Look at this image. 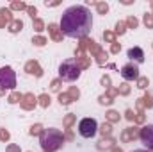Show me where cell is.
<instances>
[{
  "label": "cell",
  "mask_w": 153,
  "mask_h": 152,
  "mask_svg": "<svg viewBox=\"0 0 153 152\" xmlns=\"http://www.w3.org/2000/svg\"><path fill=\"white\" fill-rule=\"evenodd\" d=\"M59 27L64 36L82 39L93 27V14L85 5H71L62 13Z\"/></svg>",
  "instance_id": "6da1fadb"
},
{
  "label": "cell",
  "mask_w": 153,
  "mask_h": 152,
  "mask_svg": "<svg viewBox=\"0 0 153 152\" xmlns=\"http://www.w3.org/2000/svg\"><path fill=\"white\" fill-rule=\"evenodd\" d=\"M39 143L43 147V152H55L64 145V134L59 129H45L39 136Z\"/></svg>",
  "instance_id": "7a4b0ae2"
},
{
  "label": "cell",
  "mask_w": 153,
  "mask_h": 152,
  "mask_svg": "<svg viewBox=\"0 0 153 152\" xmlns=\"http://www.w3.org/2000/svg\"><path fill=\"white\" fill-rule=\"evenodd\" d=\"M80 74H82V70H80V66L76 65L75 59H68V61L61 63V66H59V79H61V81L73 82V81H76V79L80 77Z\"/></svg>",
  "instance_id": "3957f363"
},
{
  "label": "cell",
  "mask_w": 153,
  "mask_h": 152,
  "mask_svg": "<svg viewBox=\"0 0 153 152\" xmlns=\"http://www.w3.org/2000/svg\"><path fill=\"white\" fill-rule=\"evenodd\" d=\"M78 132L82 138H93L98 132V122L94 118H82L78 122Z\"/></svg>",
  "instance_id": "277c9868"
},
{
  "label": "cell",
  "mask_w": 153,
  "mask_h": 152,
  "mask_svg": "<svg viewBox=\"0 0 153 152\" xmlns=\"http://www.w3.org/2000/svg\"><path fill=\"white\" fill-rule=\"evenodd\" d=\"M16 86V74L11 66L0 68V88L2 90H14Z\"/></svg>",
  "instance_id": "5b68a950"
},
{
  "label": "cell",
  "mask_w": 153,
  "mask_h": 152,
  "mask_svg": "<svg viewBox=\"0 0 153 152\" xmlns=\"http://www.w3.org/2000/svg\"><path fill=\"white\" fill-rule=\"evenodd\" d=\"M139 138H141V141L144 143V147H146L148 150H153V123L144 125V127L141 129Z\"/></svg>",
  "instance_id": "8992f818"
},
{
  "label": "cell",
  "mask_w": 153,
  "mask_h": 152,
  "mask_svg": "<svg viewBox=\"0 0 153 152\" xmlns=\"http://www.w3.org/2000/svg\"><path fill=\"white\" fill-rule=\"evenodd\" d=\"M121 77L125 79V81H137L139 79V68H137V65H134V63H126L123 68H121Z\"/></svg>",
  "instance_id": "52a82bcc"
},
{
  "label": "cell",
  "mask_w": 153,
  "mask_h": 152,
  "mask_svg": "<svg viewBox=\"0 0 153 152\" xmlns=\"http://www.w3.org/2000/svg\"><path fill=\"white\" fill-rule=\"evenodd\" d=\"M139 132H141V129H139L137 125H134V127H126V129H123V132H121V141H123V143L135 141V140L139 138Z\"/></svg>",
  "instance_id": "ba28073f"
},
{
  "label": "cell",
  "mask_w": 153,
  "mask_h": 152,
  "mask_svg": "<svg viewBox=\"0 0 153 152\" xmlns=\"http://www.w3.org/2000/svg\"><path fill=\"white\" fill-rule=\"evenodd\" d=\"M23 111H32L38 106V97H34V93H23V100L20 102Z\"/></svg>",
  "instance_id": "9c48e42d"
},
{
  "label": "cell",
  "mask_w": 153,
  "mask_h": 152,
  "mask_svg": "<svg viewBox=\"0 0 153 152\" xmlns=\"http://www.w3.org/2000/svg\"><path fill=\"white\" fill-rule=\"evenodd\" d=\"M25 72H27L29 75H34V77L43 75V68H41V65H39L36 59H30V61L25 63Z\"/></svg>",
  "instance_id": "30bf717a"
},
{
  "label": "cell",
  "mask_w": 153,
  "mask_h": 152,
  "mask_svg": "<svg viewBox=\"0 0 153 152\" xmlns=\"http://www.w3.org/2000/svg\"><path fill=\"white\" fill-rule=\"evenodd\" d=\"M135 106H137V113H139V111H144V109H152L153 108V97L146 93L144 97H141V99L135 102Z\"/></svg>",
  "instance_id": "8fae6325"
},
{
  "label": "cell",
  "mask_w": 153,
  "mask_h": 152,
  "mask_svg": "<svg viewBox=\"0 0 153 152\" xmlns=\"http://www.w3.org/2000/svg\"><path fill=\"white\" fill-rule=\"evenodd\" d=\"M13 11L9 9V7H2L0 9V23H2V27H5V25H11L13 23Z\"/></svg>",
  "instance_id": "7c38bea8"
},
{
  "label": "cell",
  "mask_w": 153,
  "mask_h": 152,
  "mask_svg": "<svg viewBox=\"0 0 153 152\" xmlns=\"http://www.w3.org/2000/svg\"><path fill=\"white\" fill-rule=\"evenodd\" d=\"M128 57L135 63H143L144 61V52H143L141 47H132V48H128Z\"/></svg>",
  "instance_id": "4fadbf2b"
},
{
  "label": "cell",
  "mask_w": 153,
  "mask_h": 152,
  "mask_svg": "<svg viewBox=\"0 0 153 152\" xmlns=\"http://www.w3.org/2000/svg\"><path fill=\"white\" fill-rule=\"evenodd\" d=\"M48 34H50V38L53 41H62V36H64L57 23H48Z\"/></svg>",
  "instance_id": "5bb4252c"
},
{
  "label": "cell",
  "mask_w": 153,
  "mask_h": 152,
  "mask_svg": "<svg viewBox=\"0 0 153 152\" xmlns=\"http://www.w3.org/2000/svg\"><path fill=\"white\" fill-rule=\"evenodd\" d=\"M116 143V138L112 136H107V138H102L98 143H96V149L98 150H109V149H112Z\"/></svg>",
  "instance_id": "9a60e30c"
},
{
  "label": "cell",
  "mask_w": 153,
  "mask_h": 152,
  "mask_svg": "<svg viewBox=\"0 0 153 152\" xmlns=\"http://www.w3.org/2000/svg\"><path fill=\"white\" fill-rule=\"evenodd\" d=\"M22 29H23V22H22V20H13V23L7 25V31H9L11 34H16V32H20Z\"/></svg>",
  "instance_id": "2e32d148"
},
{
  "label": "cell",
  "mask_w": 153,
  "mask_h": 152,
  "mask_svg": "<svg viewBox=\"0 0 153 152\" xmlns=\"http://www.w3.org/2000/svg\"><path fill=\"white\" fill-rule=\"evenodd\" d=\"M105 118H107L109 123H117V122L121 120V114L117 113V111H114V109H111V111L105 113Z\"/></svg>",
  "instance_id": "e0dca14e"
},
{
  "label": "cell",
  "mask_w": 153,
  "mask_h": 152,
  "mask_svg": "<svg viewBox=\"0 0 153 152\" xmlns=\"http://www.w3.org/2000/svg\"><path fill=\"white\" fill-rule=\"evenodd\" d=\"M107 57H109V52H105L103 48L94 56V59H96V65H100V66H103L105 63H107Z\"/></svg>",
  "instance_id": "ac0fdd59"
},
{
  "label": "cell",
  "mask_w": 153,
  "mask_h": 152,
  "mask_svg": "<svg viewBox=\"0 0 153 152\" xmlns=\"http://www.w3.org/2000/svg\"><path fill=\"white\" fill-rule=\"evenodd\" d=\"M23 100V93H20V91H13L9 97H7V102L9 104H20Z\"/></svg>",
  "instance_id": "d6986e66"
},
{
  "label": "cell",
  "mask_w": 153,
  "mask_h": 152,
  "mask_svg": "<svg viewBox=\"0 0 153 152\" xmlns=\"http://www.w3.org/2000/svg\"><path fill=\"white\" fill-rule=\"evenodd\" d=\"M98 131L102 132V136H103V138H107V136H112V123H109V122H103V123H102V127H100Z\"/></svg>",
  "instance_id": "ffe728a7"
},
{
  "label": "cell",
  "mask_w": 153,
  "mask_h": 152,
  "mask_svg": "<svg viewBox=\"0 0 153 152\" xmlns=\"http://www.w3.org/2000/svg\"><path fill=\"white\" fill-rule=\"evenodd\" d=\"M76 65L80 66V70H87L89 66H91V57L89 56H84V57H78V59H75Z\"/></svg>",
  "instance_id": "44dd1931"
},
{
  "label": "cell",
  "mask_w": 153,
  "mask_h": 152,
  "mask_svg": "<svg viewBox=\"0 0 153 152\" xmlns=\"http://www.w3.org/2000/svg\"><path fill=\"white\" fill-rule=\"evenodd\" d=\"M76 122V114L70 113L64 116V120H62V125H64V129H71V125Z\"/></svg>",
  "instance_id": "7402d4cb"
},
{
  "label": "cell",
  "mask_w": 153,
  "mask_h": 152,
  "mask_svg": "<svg viewBox=\"0 0 153 152\" xmlns=\"http://www.w3.org/2000/svg\"><path fill=\"white\" fill-rule=\"evenodd\" d=\"M50 102H52V99H50L48 93H43V95L38 97V104L41 106V108H50Z\"/></svg>",
  "instance_id": "603a6c76"
},
{
  "label": "cell",
  "mask_w": 153,
  "mask_h": 152,
  "mask_svg": "<svg viewBox=\"0 0 153 152\" xmlns=\"http://www.w3.org/2000/svg\"><path fill=\"white\" fill-rule=\"evenodd\" d=\"M27 7H29V5L20 0V2H11V7H9V9H11V11H27Z\"/></svg>",
  "instance_id": "cb8c5ba5"
},
{
  "label": "cell",
  "mask_w": 153,
  "mask_h": 152,
  "mask_svg": "<svg viewBox=\"0 0 153 152\" xmlns=\"http://www.w3.org/2000/svg\"><path fill=\"white\" fill-rule=\"evenodd\" d=\"M87 50L91 52V56H96V54L102 50V47H100V45H98L94 39H91V41H89V47H87Z\"/></svg>",
  "instance_id": "d4e9b609"
},
{
  "label": "cell",
  "mask_w": 153,
  "mask_h": 152,
  "mask_svg": "<svg viewBox=\"0 0 153 152\" xmlns=\"http://www.w3.org/2000/svg\"><path fill=\"white\" fill-rule=\"evenodd\" d=\"M130 86H128V82H121L119 86H117V93L119 95H123V97H126V95H130Z\"/></svg>",
  "instance_id": "484cf974"
},
{
  "label": "cell",
  "mask_w": 153,
  "mask_h": 152,
  "mask_svg": "<svg viewBox=\"0 0 153 152\" xmlns=\"http://www.w3.org/2000/svg\"><path fill=\"white\" fill-rule=\"evenodd\" d=\"M57 100H59V104H61V106H70V104L73 102V100L70 99V95H68V93H59Z\"/></svg>",
  "instance_id": "4316f807"
},
{
  "label": "cell",
  "mask_w": 153,
  "mask_h": 152,
  "mask_svg": "<svg viewBox=\"0 0 153 152\" xmlns=\"http://www.w3.org/2000/svg\"><path fill=\"white\" fill-rule=\"evenodd\" d=\"M45 129H43V125L41 123H34L30 129H29V134L30 136H41V132H43Z\"/></svg>",
  "instance_id": "83f0119b"
},
{
  "label": "cell",
  "mask_w": 153,
  "mask_h": 152,
  "mask_svg": "<svg viewBox=\"0 0 153 152\" xmlns=\"http://www.w3.org/2000/svg\"><path fill=\"white\" fill-rule=\"evenodd\" d=\"M32 29H34L36 32H43V31H45V22H43L41 18L32 20Z\"/></svg>",
  "instance_id": "f1b7e54d"
},
{
  "label": "cell",
  "mask_w": 153,
  "mask_h": 152,
  "mask_svg": "<svg viewBox=\"0 0 153 152\" xmlns=\"http://www.w3.org/2000/svg\"><path fill=\"white\" fill-rule=\"evenodd\" d=\"M94 7H96L98 14H105V13L109 11V4H107V2H96V4H94Z\"/></svg>",
  "instance_id": "f546056e"
},
{
  "label": "cell",
  "mask_w": 153,
  "mask_h": 152,
  "mask_svg": "<svg viewBox=\"0 0 153 152\" xmlns=\"http://www.w3.org/2000/svg\"><path fill=\"white\" fill-rule=\"evenodd\" d=\"M125 23H126L128 29H137V27H139V20H137L135 16H128V18L125 20Z\"/></svg>",
  "instance_id": "4dcf8cb0"
},
{
  "label": "cell",
  "mask_w": 153,
  "mask_h": 152,
  "mask_svg": "<svg viewBox=\"0 0 153 152\" xmlns=\"http://www.w3.org/2000/svg\"><path fill=\"white\" fill-rule=\"evenodd\" d=\"M126 29H128V27H126V23H125V22H117V23H116L114 34H117V36H123V34L126 32Z\"/></svg>",
  "instance_id": "1f68e13d"
},
{
  "label": "cell",
  "mask_w": 153,
  "mask_h": 152,
  "mask_svg": "<svg viewBox=\"0 0 153 152\" xmlns=\"http://www.w3.org/2000/svg\"><path fill=\"white\" fill-rule=\"evenodd\" d=\"M66 93L70 95V99H71V100H78V99H80V90H78L76 86H71Z\"/></svg>",
  "instance_id": "d6a6232c"
},
{
  "label": "cell",
  "mask_w": 153,
  "mask_h": 152,
  "mask_svg": "<svg viewBox=\"0 0 153 152\" xmlns=\"http://www.w3.org/2000/svg\"><path fill=\"white\" fill-rule=\"evenodd\" d=\"M143 23L148 27V29H153V13H146L143 16Z\"/></svg>",
  "instance_id": "836d02e7"
},
{
  "label": "cell",
  "mask_w": 153,
  "mask_h": 152,
  "mask_svg": "<svg viewBox=\"0 0 153 152\" xmlns=\"http://www.w3.org/2000/svg\"><path fill=\"white\" fill-rule=\"evenodd\" d=\"M148 86H150V79L148 77H139L137 79V88L139 90H146Z\"/></svg>",
  "instance_id": "e575fe53"
},
{
  "label": "cell",
  "mask_w": 153,
  "mask_h": 152,
  "mask_svg": "<svg viewBox=\"0 0 153 152\" xmlns=\"http://www.w3.org/2000/svg\"><path fill=\"white\" fill-rule=\"evenodd\" d=\"M61 84H62L61 79H53V81L50 82V90L55 91V93H61Z\"/></svg>",
  "instance_id": "d590c367"
},
{
  "label": "cell",
  "mask_w": 153,
  "mask_h": 152,
  "mask_svg": "<svg viewBox=\"0 0 153 152\" xmlns=\"http://www.w3.org/2000/svg\"><path fill=\"white\" fill-rule=\"evenodd\" d=\"M32 43H34L36 47H45V45L48 43V39L45 38V36H34V38H32Z\"/></svg>",
  "instance_id": "8d00e7d4"
},
{
  "label": "cell",
  "mask_w": 153,
  "mask_h": 152,
  "mask_svg": "<svg viewBox=\"0 0 153 152\" xmlns=\"http://www.w3.org/2000/svg\"><path fill=\"white\" fill-rule=\"evenodd\" d=\"M98 102H100L102 106H111V104H112L114 100H112L111 97H107V95L103 93V95H100V97H98Z\"/></svg>",
  "instance_id": "74e56055"
},
{
  "label": "cell",
  "mask_w": 153,
  "mask_h": 152,
  "mask_svg": "<svg viewBox=\"0 0 153 152\" xmlns=\"http://www.w3.org/2000/svg\"><path fill=\"white\" fill-rule=\"evenodd\" d=\"M103 39H105L107 43H111V45H112V43L116 41V34L112 32V31H105V32H103Z\"/></svg>",
  "instance_id": "f35d334b"
},
{
  "label": "cell",
  "mask_w": 153,
  "mask_h": 152,
  "mask_svg": "<svg viewBox=\"0 0 153 152\" xmlns=\"http://www.w3.org/2000/svg\"><path fill=\"white\" fill-rule=\"evenodd\" d=\"M89 41H91V38H87V36H85V38H82L80 41H78V47H76V48H80V50H84V52H85V50H87V47H89Z\"/></svg>",
  "instance_id": "ab89813d"
},
{
  "label": "cell",
  "mask_w": 153,
  "mask_h": 152,
  "mask_svg": "<svg viewBox=\"0 0 153 152\" xmlns=\"http://www.w3.org/2000/svg\"><path fill=\"white\" fill-rule=\"evenodd\" d=\"M9 138H11L9 131L4 129V127H0V141H9Z\"/></svg>",
  "instance_id": "60d3db41"
},
{
  "label": "cell",
  "mask_w": 153,
  "mask_h": 152,
  "mask_svg": "<svg viewBox=\"0 0 153 152\" xmlns=\"http://www.w3.org/2000/svg\"><path fill=\"white\" fill-rule=\"evenodd\" d=\"M105 95H107V97H111V99L114 100L116 97L119 95V93H117V88H114V86H111V88H109V90L105 91Z\"/></svg>",
  "instance_id": "b9f144b4"
},
{
  "label": "cell",
  "mask_w": 153,
  "mask_h": 152,
  "mask_svg": "<svg viewBox=\"0 0 153 152\" xmlns=\"http://www.w3.org/2000/svg\"><path fill=\"white\" fill-rule=\"evenodd\" d=\"M144 120H146V114H144V111L135 113V123H137V125H139V123H144Z\"/></svg>",
  "instance_id": "7bdbcfd3"
},
{
  "label": "cell",
  "mask_w": 153,
  "mask_h": 152,
  "mask_svg": "<svg viewBox=\"0 0 153 152\" xmlns=\"http://www.w3.org/2000/svg\"><path fill=\"white\" fill-rule=\"evenodd\" d=\"M27 13H29V16H30L32 20H36V14H38V7H36V5H29V7H27Z\"/></svg>",
  "instance_id": "ee69618b"
},
{
  "label": "cell",
  "mask_w": 153,
  "mask_h": 152,
  "mask_svg": "<svg viewBox=\"0 0 153 152\" xmlns=\"http://www.w3.org/2000/svg\"><path fill=\"white\" fill-rule=\"evenodd\" d=\"M119 52H121V43L114 41V43L111 45V54H119Z\"/></svg>",
  "instance_id": "f6af8a7d"
},
{
  "label": "cell",
  "mask_w": 153,
  "mask_h": 152,
  "mask_svg": "<svg viewBox=\"0 0 153 152\" xmlns=\"http://www.w3.org/2000/svg\"><path fill=\"white\" fill-rule=\"evenodd\" d=\"M111 84H112V82H111V75H103L102 77V86H105V90H109Z\"/></svg>",
  "instance_id": "bcb514c9"
},
{
  "label": "cell",
  "mask_w": 153,
  "mask_h": 152,
  "mask_svg": "<svg viewBox=\"0 0 153 152\" xmlns=\"http://www.w3.org/2000/svg\"><path fill=\"white\" fill-rule=\"evenodd\" d=\"M125 118H126L128 122H135V113H134L132 109H126V111H125Z\"/></svg>",
  "instance_id": "7dc6e473"
},
{
  "label": "cell",
  "mask_w": 153,
  "mask_h": 152,
  "mask_svg": "<svg viewBox=\"0 0 153 152\" xmlns=\"http://www.w3.org/2000/svg\"><path fill=\"white\" fill-rule=\"evenodd\" d=\"M7 152H22L20 150V147L18 145H14V143H11V145H7V149H5Z\"/></svg>",
  "instance_id": "c3c4849f"
},
{
  "label": "cell",
  "mask_w": 153,
  "mask_h": 152,
  "mask_svg": "<svg viewBox=\"0 0 153 152\" xmlns=\"http://www.w3.org/2000/svg\"><path fill=\"white\" fill-rule=\"evenodd\" d=\"M75 136H73V132L70 131V129H66V134H64V140H73Z\"/></svg>",
  "instance_id": "681fc988"
},
{
  "label": "cell",
  "mask_w": 153,
  "mask_h": 152,
  "mask_svg": "<svg viewBox=\"0 0 153 152\" xmlns=\"http://www.w3.org/2000/svg\"><path fill=\"white\" fill-rule=\"evenodd\" d=\"M59 2H46V7H57Z\"/></svg>",
  "instance_id": "f907efd6"
},
{
  "label": "cell",
  "mask_w": 153,
  "mask_h": 152,
  "mask_svg": "<svg viewBox=\"0 0 153 152\" xmlns=\"http://www.w3.org/2000/svg\"><path fill=\"white\" fill-rule=\"evenodd\" d=\"M111 152H123V149H119V147H112V149H111Z\"/></svg>",
  "instance_id": "816d5d0a"
},
{
  "label": "cell",
  "mask_w": 153,
  "mask_h": 152,
  "mask_svg": "<svg viewBox=\"0 0 153 152\" xmlns=\"http://www.w3.org/2000/svg\"><path fill=\"white\" fill-rule=\"evenodd\" d=\"M4 93H5V90H2V88H0V97H2Z\"/></svg>",
  "instance_id": "f5cc1de1"
},
{
  "label": "cell",
  "mask_w": 153,
  "mask_h": 152,
  "mask_svg": "<svg viewBox=\"0 0 153 152\" xmlns=\"http://www.w3.org/2000/svg\"><path fill=\"white\" fill-rule=\"evenodd\" d=\"M132 152H150V150H132Z\"/></svg>",
  "instance_id": "db71d44e"
},
{
  "label": "cell",
  "mask_w": 153,
  "mask_h": 152,
  "mask_svg": "<svg viewBox=\"0 0 153 152\" xmlns=\"http://www.w3.org/2000/svg\"><path fill=\"white\" fill-rule=\"evenodd\" d=\"M152 11H153V2H152Z\"/></svg>",
  "instance_id": "11a10c76"
},
{
  "label": "cell",
  "mask_w": 153,
  "mask_h": 152,
  "mask_svg": "<svg viewBox=\"0 0 153 152\" xmlns=\"http://www.w3.org/2000/svg\"><path fill=\"white\" fill-rule=\"evenodd\" d=\"M0 27H2V23H0Z\"/></svg>",
  "instance_id": "9f6ffc18"
},
{
  "label": "cell",
  "mask_w": 153,
  "mask_h": 152,
  "mask_svg": "<svg viewBox=\"0 0 153 152\" xmlns=\"http://www.w3.org/2000/svg\"><path fill=\"white\" fill-rule=\"evenodd\" d=\"M152 47H153V45H152Z\"/></svg>",
  "instance_id": "6f0895ef"
}]
</instances>
